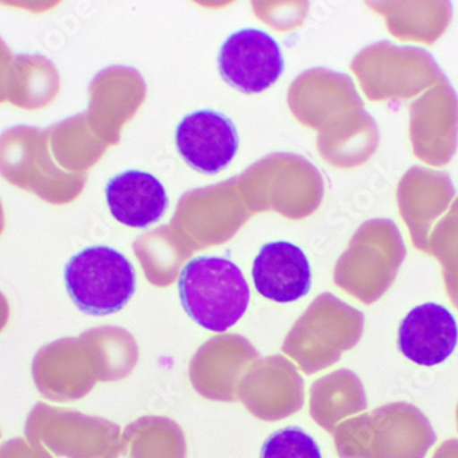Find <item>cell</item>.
I'll return each mask as SVG.
<instances>
[{
	"instance_id": "obj_1",
	"label": "cell",
	"mask_w": 458,
	"mask_h": 458,
	"mask_svg": "<svg viewBox=\"0 0 458 458\" xmlns=\"http://www.w3.org/2000/svg\"><path fill=\"white\" fill-rule=\"evenodd\" d=\"M179 294L187 315L203 328L224 332L246 313L250 288L238 265L223 257H197L182 267Z\"/></svg>"
},
{
	"instance_id": "obj_2",
	"label": "cell",
	"mask_w": 458,
	"mask_h": 458,
	"mask_svg": "<svg viewBox=\"0 0 458 458\" xmlns=\"http://www.w3.org/2000/svg\"><path fill=\"white\" fill-rule=\"evenodd\" d=\"M434 442L420 411L394 406L346 424L338 435V450L344 458H424Z\"/></svg>"
},
{
	"instance_id": "obj_3",
	"label": "cell",
	"mask_w": 458,
	"mask_h": 458,
	"mask_svg": "<svg viewBox=\"0 0 458 458\" xmlns=\"http://www.w3.org/2000/svg\"><path fill=\"white\" fill-rule=\"evenodd\" d=\"M65 283L80 310L91 316L112 315L135 294V267L117 250L92 246L69 259Z\"/></svg>"
},
{
	"instance_id": "obj_4",
	"label": "cell",
	"mask_w": 458,
	"mask_h": 458,
	"mask_svg": "<svg viewBox=\"0 0 458 458\" xmlns=\"http://www.w3.org/2000/svg\"><path fill=\"white\" fill-rule=\"evenodd\" d=\"M414 156L432 166H445L458 144V97L446 76L411 105Z\"/></svg>"
},
{
	"instance_id": "obj_5",
	"label": "cell",
	"mask_w": 458,
	"mask_h": 458,
	"mask_svg": "<svg viewBox=\"0 0 458 458\" xmlns=\"http://www.w3.org/2000/svg\"><path fill=\"white\" fill-rule=\"evenodd\" d=\"M218 71L233 89L244 94H259L282 76L284 59L269 33L247 28L224 41L218 53Z\"/></svg>"
},
{
	"instance_id": "obj_6",
	"label": "cell",
	"mask_w": 458,
	"mask_h": 458,
	"mask_svg": "<svg viewBox=\"0 0 458 458\" xmlns=\"http://www.w3.org/2000/svg\"><path fill=\"white\" fill-rule=\"evenodd\" d=\"M176 148L187 164L200 174H216L235 158L239 135L235 123L215 110H198L177 125Z\"/></svg>"
},
{
	"instance_id": "obj_7",
	"label": "cell",
	"mask_w": 458,
	"mask_h": 458,
	"mask_svg": "<svg viewBox=\"0 0 458 458\" xmlns=\"http://www.w3.org/2000/svg\"><path fill=\"white\" fill-rule=\"evenodd\" d=\"M457 342V321L438 303H424L411 309L398 331L401 352L421 367H435L446 361Z\"/></svg>"
},
{
	"instance_id": "obj_8",
	"label": "cell",
	"mask_w": 458,
	"mask_h": 458,
	"mask_svg": "<svg viewBox=\"0 0 458 458\" xmlns=\"http://www.w3.org/2000/svg\"><path fill=\"white\" fill-rule=\"evenodd\" d=\"M251 275L259 294L277 303L295 302L311 287L308 257L290 242L265 244L254 259Z\"/></svg>"
},
{
	"instance_id": "obj_9",
	"label": "cell",
	"mask_w": 458,
	"mask_h": 458,
	"mask_svg": "<svg viewBox=\"0 0 458 458\" xmlns=\"http://www.w3.org/2000/svg\"><path fill=\"white\" fill-rule=\"evenodd\" d=\"M454 197L452 180L445 172L413 166L398 189V202L411 228L414 243L424 249L429 224L438 217Z\"/></svg>"
},
{
	"instance_id": "obj_10",
	"label": "cell",
	"mask_w": 458,
	"mask_h": 458,
	"mask_svg": "<svg viewBox=\"0 0 458 458\" xmlns=\"http://www.w3.org/2000/svg\"><path fill=\"white\" fill-rule=\"evenodd\" d=\"M106 200L115 220L131 228H148L168 209L164 184L148 172L128 171L106 185Z\"/></svg>"
},
{
	"instance_id": "obj_11",
	"label": "cell",
	"mask_w": 458,
	"mask_h": 458,
	"mask_svg": "<svg viewBox=\"0 0 458 458\" xmlns=\"http://www.w3.org/2000/svg\"><path fill=\"white\" fill-rule=\"evenodd\" d=\"M395 15L390 20L393 35L403 40L432 45L444 35L452 20L449 2H405L395 4Z\"/></svg>"
},
{
	"instance_id": "obj_12",
	"label": "cell",
	"mask_w": 458,
	"mask_h": 458,
	"mask_svg": "<svg viewBox=\"0 0 458 458\" xmlns=\"http://www.w3.org/2000/svg\"><path fill=\"white\" fill-rule=\"evenodd\" d=\"M261 458H323L318 442L298 427H287L270 435Z\"/></svg>"
},
{
	"instance_id": "obj_13",
	"label": "cell",
	"mask_w": 458,
	"mask_h": 458,
	"mask_svg": "<svg viewBox=\"0 0 458 458\" xmlns=\"http://www.w3.org/2000/svg\"><path fill=\"white\" fill-rule=\"evenodd\" d=\"M435 254L446 267L447 287L458 297V199L434 235Z\"/></svg>"
},
{
	"instance_id": "obj_14",
	"label": "cell",
	"mask_w": 458,
	"mask_h": 458,
	"mask_svg": "<svg viewBox=\"0 0 458 458\" xmlns=\"http://www.w3.org/2000/svg\"><path fill=\"white\" fill-rule=\"evenodd\" d=\"M434 458H458V442L452 441L439 447L438 452L435 453Z\"/></svg>"
}]
</instances>
